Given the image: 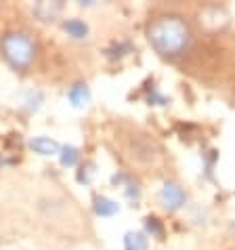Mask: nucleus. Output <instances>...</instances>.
Returning <instances> with one entry per match:
<instances>
[{
    "label": "nucleus",
    "mask_w": 235,
    "mask_h": 250,
    "mask_svg": "<svg viewBox=\"0 0 235 250\" xmlns=\"http://www.w3.org/2000/svg\"><path fill=\"white\" fill-rule=\"evenodd\" d=\"M160 200H162V204H164L166 210L175 212V210H178V208H183L187 196H185V191H183L181 185H176V183H166V185L162 187Z\"/></svg>",
    "instance_id": "7ed1b4c3"
},
{
    "label": "nucleus",
    "mask_w": 235,
    "mask_h": 250,
    "mask_svg": "<svg viewBox=\"0 0 235 250\" xmlns=\"http://www.w3.org/2000/svg\"><path fill=\"white\" fill-rule=\"evenodd\" d=\"M67 97H70L72 105L82 107V105H86L88 103V99H91V91H88L86 84H74L70 88V93H67Z\"/></svg>",
    "instance_id": "0eeeda50"
},
{
    "label": "nucleus",
    "mask_w": 235,
    "mask_h": 250,
    "mask_svg": "<svg viewBox=\"0 0 235 250\" xmlns=\"http://www.w3.org/2000/svg\"><path fill=\"white\" fill-rule=\"evenodd\" d=\"M118 210H120V208H118V204L114 200H109L105 196L95 198V212L99 214V217H112V214H116Z\"/></svg>",
    "instance_id": "1a4fd4ad"
},
{
    "label": "nucleus",
    "mask_w": 235,
    "mask_h": 250,
    "mask_svg": "<svg viewBox=\"0 0 235 250\" xmlns=\"http://www.w3.org/2000/svg\"><path fill=\"white\" fill-rule=\"evenodd\" d=\"M147 40L151 48L166 59L183 57L193 46V32L187 19L175 13H164L154 17L147 27Z\"/></svg>",
    "instance_id": "f257e3e1"
},
{
    "label": "nucleus",
    "mask_w": 235,
    "mask_h": 250,
    "mask_svg": "<svg viewBox=\"0 0 235 250\" xmlns=\"http://www.w3.org/2000/svg\"><path fill=\"white\" fill-rule=\"evenodd\" d=\"M30 147L40 156H53L59 151V143L53 141V139H48V137H36L30 141Z\"/></svg>",
    "instance_id": "39448f33"
},
{
    "label": "nucleus",
    "mask_w": 235,
    "mask_h": 250,
    "mask_svg": "<svg viewBox=\"0 0 235 250\" xmlns=\"http://www.w3.org/2000/svg\"><path fill=\"white\" fill-rule=\"evenodd\" d=\"M63 30H65L67 36H72V38H76V40H80V38H86L88 25L82 21V19H65Z\"/></svg>",
    "instance_id": "423d86ee"
},
{
    "label": "nucleus",
    "mask_w": 235,
    "mask_h": 250,
    "mask_svg": "<svg viewBox=\"0 0 235 250\" xmlns=\"http://www.w3.org/2000/svg\"><path fill=\"white\" fill-rule=\"evenodd\" d=\"M61 11H63V4L61 2H38L34 4V15H36L40 21H55Z\"/></svg>",
    "instance_id": "20e7f679"
},
{
    "label": "nucleus",
    "mask_w": 235,
    "mask_h": 250,
    "mask_svg": "<svg viewBox=\"0 0 235 250\" xmlns=\"http://www.w3.org/2000/svg\"><path fill=\"white\" fill-rule=\"evenodd\" d=\"M0 51H2V57L11 67L19 69V72H25V69H30L32 63L36 61L38 48L30 34L6 32L2 40H0Z\"/></svg>",
    "instance_id": "f03ea898"
},
{
    "label": "nucleus",
    "mask_w": 235,
    "mask_h": 250,
    "mask_svg": "<svg viewBox=\"0 0 235 250\" xmlns=\"http://www.w3.org/2000/svg\"><path fill=\"white\" fill-rule=\"evenodd\" d=\"M80 160V151L76 147H63L61 149V164L63 166H74Z\"/></svg>",
    "instance_id": "9b49d317"
},
{
    "label": "nucleus",
    "mask_w": 235,
    "mask_h": 250,
    "mask_svg": "<svg viewBox=\"0 0 235 250\" xmlns=\"http://www.w3.org/2000/svg\"><path fill=\"white\" fill-rule=\"evenodd\" d=\"M145 229H147V233L151 235V238H162V235H164V227H162V223L156 217H147V219H145Z\"/></svg>",
    "instance_id": "9d476101"
},
{
    "label": "nucleus",
    "mask_w": 235,
    "mask_h": 250,
    "mask_svg": "<svg viewBox=\"0 0 235 250\" xmlns=\"http://www.w3.org/2000/svg\"><path fill=\"white\" fill-rule=\"evenodd\" d=\"M147 248H149V242L145 238V233H139V231L126 233V238H124V250H147Z\"/></svg>",
    "instance_id": "6e6552de"
}]
</instances>
